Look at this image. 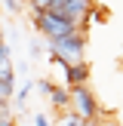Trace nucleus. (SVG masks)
<instances>
[{"label":"nucleus","mask_w":123,"mask_h":126,"mask_svg":"<svg viewBox=\"0 0 123 126\" xmlns=\"http://www.w3.org/2000/svg\"><path fill=\"white\" fill-rule=\"evenodd\" d=\"M31 18H34V28L40 31V34L46 37L49 43H55V40H65V37L77 34V25H74L71 18H65L62 12L37 9V12H31Z\"/></svg>","instance_id":"f257e3e1"},{"label":"nucleus","mask_w":123,"mask_h":126,"mask_svg":"<svg viewBox=\"0 0 123 126\" xmlns=\"http://www.w3.org/2000/svg\"><path fill=\"white\" fill-rule=\"evenodd\" d=\"M49 49H52V55H55V59H62L65 65H77V62H86V59H83L86 43H83V37H80V34H71V37H65V40L49 43Z\"/></svg>","instance_id":"f03ea898"},{"label":"nucleus","mask_w":123,"mask_h":126,"mask_svg":"<svg viewBox=\"0 0 123 126\" xmlns=\"http://www.w3.org/2000/svg\"><path fill=\"white\" fill-rule=\"evenodd\" d=\"M71 111L80 117V120H95V114H98V102H95V95H92V89L89 86H74L71 89Z\"/></svg>","instance_id":"7ed1b4c3"},{"label":"nucleus","mask_w":123,"mask_h":126,"mask_svg":"<svg viewBox=\"0 0 123 126\" xmlns=\"http://www.w3.org/2000/svg\"><path fill=\"white\" fill-rule=\"evenodd\" d=\"M46 98H49V105H52V111H55L59 117L71 108V89H65V86H55V83H52V89H49Z\"/></svg>","instance_id":"20e7f679"},{"label":"nucleus","mask_w":123,"mask_h":126,"mask_svg":"<svg viewBox=\"0 0 123 126\" xmlns=\"http://www.w3.org/2000/svg\"><path fill=\"white\" fill-rule=\"evenodd\" d=\"M86 77H89V65H86V62L71 65V74H68V89H74V86H86Z\"/></svg>","instance_id":"39448f33"},{"label":"nucleus","mask_w":123,"mask_h":126,"mask_svg":"<svg viewBox=\"0 0 123 126\" xmlns=\"http://www.w3.org/2000/svg\"><path fill=\"white\" fill-rule=\"evenodd\" d=\"M0 83L3 86H15V65H12V59L0 62Z\"/></svg>","instance_id":"423d86ee"},{"label":"nucleus","mask_w":123,"mask_h":126,"mask_svg":"<svg viewBox=\"0 0 123 126\" xmlns=\"http://www.w3.org/2000/svg\"><path fill=\"white\" fill-rule=\"evenodd\" d=\"M59 126H86V120H80L74 111H65V114L59 117Z\"/></svg>","instance_id":"0eeeda50"},{"label":"nucleus","mask_w":123,"mask_h":126,"mask_svg":"<svg viewBox=\"0 0 123 126\" xmlns=\"http://www.w3.org/2000/svg\"><path fill=\"white\" fill-rule=\"evenodd\" d=\"M31 89H34V80H28V83H25L22 89L15 92V108H25V102H28V95H31Z\"/></svg>","instance_id":"6e6552de"},{"label":"nucleus","mask_w":123,"mask_h":126,"mask_svg":"<svg viewBox=\"0 0 123 126\" xmlns=\"http://www.w3.org/2000/svg\"><path fill=\"white\" fill-rule=\"evenodd\" d=\"M3 59H12V46H9L6 37H0V62H3Z\"/></svg>","instance_id":"1a4fd4ad"},{"label":"nucleus","mask_w":123,"mask_h":126,"mask_svg":"<svg viewBox=\"0 0 123 126\" xmlns=\"http://www.w3.org/2000/svg\"><path fill=\"white\" fill-rule=\"evenodd\" d=\"M28 55H31V59H40V55H43V49H40V43H37V40L28 43Z\"/></svg>","instance_id":"9d476101"},{"label":"nucleus","mask_w":123,"mask_h":126,"mask_svg":"<svg viewBox=\"0 0 123 126\" xmlns=\"http://www.w3.org/2000/svg\"><path fill=\"white\" fill-rule=\"evenodd\" d=\"M3 6L9 12H22V0H3Z\"/></svg>","instance_id":"9b49d317"},{"label":"nucleus","mask_w":123,"mask_h":126,"mask_svg":"<svg viewBox=\"0 0 123 126\" xmlns=\"http://www.w3.org/2000/svg\"><path fill=\"white\" fill-rule=\"evenodd\" d=\"M34 126H49V120H46V114H34Z\"/></svg>","instance_id":"f8f14e48"},{"label":"nucleus","mask_w":123,"mask_h":126,"mask_svg":"<svg viewBox=\"0 0 123 126\" xmlns=\"http://www.w3.org/2000/svg\"><path fill=\"white\" fill-rule=\"evenodd\" d=\"M0 117H12L9 114V102H3V98H0Z\"/></svg>","instance_id":"ddd939ff"},{"label":"nucleus","mask_w":123,"mask_h":126,"mask_svg":"<svg viewBox=\"0 0 123 126\" xmlns=\"http://www.w3.org/2000/svg\"><path fill=\"white\" fill-rule=\"evenodd\" d=\"M0 126H15V117H0Z\"/></svg>","instance_id":"4468645a"},{"label":"nucleus","mask_w":123,"mask_h":126,"mask_svg":"<svg viewBox=\"0 0 123 126\" xmlns=\"http://www.w3.org/2000/svg\"><path fill=\"white\" fill-rule=\"evenodd\" d=\"M86 126H102V123H98V120H89V123H86Z\"/></svg>","instance_id":"2eb2a0df"},{"label":"nucleus","mask_w":123,"mask_h":126,"mask_svg":"<svg viewBox=\"0 0 123 126\" xmlns=\"http://www.w3.org/2000/svg\"><path fill=\"white\" fill-rule=\"evenodd\" d=\"M0 37H3V18H0Z\"/></svg>","instance_id":"dca6fc26"}]
</instances>
